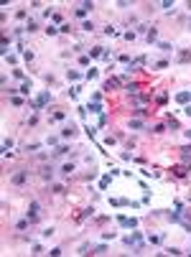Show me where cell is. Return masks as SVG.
<instances>
[{
    "label": "cell",
    "instance_id": "cell-25",
    "mask_svg": "<svg viewBox=\"0 0 191 257\" xmlns=\"http://www.w3.org/2000/svg\"><path fill=\"white\" fill-rule=\"evenodd\" d=\"M10 102H13V105H15V107H23V105H26V102H23V100H21V97H10Z\"/></svg>",
    "mask_w": 191,
    "mask_h": 257
},
{
    "label": "cell",
    "instance_id": "cell-9",
    "mask_svg": "<svg viewBox=\"0 0 191 257\" xmlns=\"http://www.w3.org/2000/svg\"><path fill=\"white\" fill-rule=\"evenodd\" d=\"M41 178H46V181L54 178V168H51V166H44V168H41Z\"/></svg>",
    "mask_w": 191,
    "mask_h": 257
},
{
    "label": "cell",
    "instance_id": "cell-41",
    "mask_svg": "<svg viewBox=\"0 0 191 257\" xmlns=\"http://www.w3.org/2000/svg\"><path fill=\"white\" fill-rule=\"evenodd\" d=\"M186 137H188V140H191V130H186Z\"/></svg>",
    "mask_w": 191,
    "mask_h": 257
},
{
    "label": "cell",
    "instance_id": "cell-19",
    "mask_svg": "<svg viewBox=\"0 0 191 257\" xmlns=\"http://www.w3.org/2000/svg\"><path fill=\"white\" fill-rule=\"evenodd\" d=\"M74 168H76V166H74V163H64V166H61V168H59V171H61V173H64V176H69V173H71V171H74Z\"/></svg>",
    "mask_w": 191,
    "mask_h": 257
},
{
    "label": "cell",
    "instance_id": "cell-42",
    "mask_svg": "<svg viewBox=\"0 0 191 257\" xmlns=\"http://www.w3.org/2000/svg\"><path fill=\"white\" fill-rule=\"evenodd\" d=\"M188 26H191V21H188Z\"/></svg>",
    "mask_w": 191,
    "mask_h": 257
},
{
    "label": "cell",
    "instance_id": "cell-7",
    "mask_svg": "<svg viewBox=\"0 0 191 257\" xmlns=\"http://www.w3.org/2000/svg\"><path fill=\"white\" fill-rule=\"evenodd\" d=\"M36 102H38V107L44 110V105H46V102H51V94H49V92H41V94H38V100H36Z\"/></svg>",
    "mask_w": 191,
    "mask_h": 257
},
{
    "label": "cell",
    "instance_id": "cell-5",
    "mask_svg": "<svg viewBox=\"0 0 191 257\" xmlns=\"http://www.w3.org/2000/svg\"><path fill=\"white\" fill-rule=\"evenodd\" d=\"M186 173H188V163H183V166H176V168H173V176H176V178H186Z\"/></svg>",
    "mask_w": 191,
    "mask_h": 257
},
{
    "label": "cell",
    "instance_id": "cell-28",
    "mask_svg": "<svg viewBox=\"0 0 191 257\" xmlns=\"http://www.w3.org/2000/svg\"><path fill=\"white\" fill-rule=\"evenodd\" d=\"M130 127H132V130H140L143 122H140V120H130Z\"/></svg>",
    "mask_w": 191,
    "mask_h": 257
},
{
    "label": "cell",
    "instance_id": "cell-21",
    "mask_svg": "<svg viewBox=\"0 0 191 257\" xmlns=\"http://www.w3.org/2000/svg\"><path fill=\"white\" fill-rule=\"evenodd\" d=\"M156 38H158V31H156V28H150V31H148V41H150V44H156Z\"/></svg>",
    "mask_w": 191,
    "mask_h": 257
},
{
    "label": "cell",
    "instance_id": "cell-14",
    "mask_svg": "<svg viewBox=\"0 0 191 257\" xmlns=\"http://www.w3.org/2000/svg\"><path fill=\"white\" fill-rule=\"evenodd\" d=\"M102 54H105L102 46H92V49H89V56H92V59H97V56H102Z\"/></svg>",
    "mask_w": 191,
    "mask_h": 257
},
{
    "label": "cell",
    "instance_id": "cell-26",
    "mask_svg": "<svg viewBox=\"0 0 191 257\" xmlns=\"http://www.w3.org/2000/svg\"><path fill=\"white\" fill-rule=\"evenodd\" d=\"M79 76H82L79 71H74V69H69V79H71V82H76V79H79Z\"/></svg>",
    "mask_w": 191,
    "mask_h": 257
},
{
    "label": "cell",
    "instance_id": "cell-32",
    "mask_svg": "<svg viewBox=\"0 0 191 257\" xmlns=\"http://www.w3.org/2000/svg\"><path fill=\"white\" fill-rule=\"evenodd\" d=\"M161 8H166V10H173V3H171V0H163V3H161Z\"/></svg>",
    "mask_w": 191,
    "mask_h": 257
},
{
    "label": "cell",
    "instance_id": "cell-35",
    "mask_svg": "<svg viewBox=\"0 0 191 257\" xmlns=\"http://www.w3.org/2000/svg\"><path fill=\"white\" fill-rule=\"evenodd\" d=\"M46 33H49V36H56V33H59V28H56V26H49Z\"/></svg>",
    "mask_w": 191,
    "mask_h": 257
},
{
    "label": "cell",
    "instance_id": "cell-11",
    "mask_svg": "<svg viewBox=\"0 0 191 257\" xmlns=\"http://www.w3.org/2000/svg\"><path fill=\"white\" fill-rule=\"evenodd\" d=\"M31 89H33V84H31V79H28V82H23L21 87H18V92H21V94H26V97L31 94Z\"/></svg>",
    "mask_w": 191,
    "mask_h": 257
},
{
    "label": "cell",
    "instance_id": "cell-13",
    "mask_svg": "<svg viewBox=\"0 0 191 257\" xmlns=\"http://www.w3.org/2000/svg\"><path fill=\"white\" fill-rule=\"evenodd\" d=\"M66 153H69V145H59L51 155H54V158H61V155H66Z\"/></svg>",
    "mask_w": 191,
    "mask_h": 257
},
{
    "label": "cell",
    "instance_id": "cell-1",
    "mask_svg": "<svg viewBox=\"0 0 191 257\" xmlns=\"http://www.w3.org/2000/svg\"><path fill=\"white\" fill-rule=\"evenodd\" d=\"M122 242H125L127 247H132L135 252H140V249H143V234H140V232H130Z\"/></svg>",
    "mask_w": 191,
    "mask_h": 257
},
{
    "label": "cell",
    "instance_id": "cell-23",
    "mask_svg": "<svg viewBox=\"0 0 191 257\" xmlns=\"http://www.w3.org/2000/svg\"><path fill=\"white\" fill-rule=\"evenodd\" d=\"M74 15H76V18H84V15H87V8H84V5H79V8L74 10Z\"/></svg>",
    "mask_w": 191,
    "mask_h": 257
},
{
    "label": "cell",
    "instance_id": "cell-20",
    "mask_svg": "<svg viewBox=\"0 0 191 257\" xmlns=\"http://www.w3.org/2000/svg\"><path fill=\"white\" fill-rule=\"evenodd\" d=\"M51 120H54V122H59V120H64V112H61V110H56V112H51Z\"/></svg>",
    "mask_w": 191,
    "mask_h": 257
},
{
    "label": "cell",
    "instance_id": "cell-15",
    "mask_svg": "<svg viewBox=\"0 0 191 257\" xmlns=\"http://www.w3.org/2000/svg\"><path fill=\"white\" fill-rule=\"evenodd\" d=\"M191 61V51H178V64H186Z\"/></svg>",
    "mask_w": 191,
    "mask_h": 257
},
{
    "label": "cell",
    "instance_id": "cell-16",
    "mask_svg": "<svg viewBox=\"0 0 191 257\" xmlns=\"http://www.w3.org/2000/svg\"><path fill=\"white\" fill-rule=\"evenodd\" d=\"M87 110H89V112H94V115H102V105H100V102H92V105H87Z\"/></svg>",
    "mask_w": 191,
    "mask_h": 257
},
{
    "label": "cell",
    "instance_id": "cell-22",
    "mask_svg": "<svg viewBox=\"0 0 191 257\" xmlns=\"http://www.w3.org/2000/svg\"><path fill=\"white\" fill-rule=\"evenodd\" d=\"M26 31H28V33H33V31H38V23L33 21V18H31V21H28V26H26Z\"/></svg>",
    "mask_w": 191,
    "mask_h": 257
},
{
    "label": "cell",
    "instance_id": "cell-30",
    "mask_svg": "<svg viewBox=\"0 0 191 257\" xmlns=\"http://www.w3.org/2000/svg\"><path fill=\"white\" fill-rule=\"evenodd\" d=\"M107 183H110V176H105V178L100 181V191H105V188H107Z\"/></svg>",
    "mask_w": 191,
    "mask_h": 257
},
{
    "label": "cell",
    "instance_id": "cell-18",
    "mask_svg": "<svg viewBox=\"0 0 191 257\" xmlns=\"http://www.w3.org/2000/svg\"><path fill=\"white\" fill-rule=\"evenodd\" d=\"M115 87H120V79H107V82H105V89H107V92L115 89Z\"/></svg>",
    "mask_w": 191,
    "mask_h": 257
},
{
    "label": "cell",
    "instance_id": "cell-34",
    "mask_svg": "<svg viewBox=\"0 0 191 257\" xmlns=\"http://www.w3.org/2000/svg\"><path fill=\"white\" fill-rule=\"evenodd\" d=\"M166 252H168V254H183V252H181V249H178V247H168V249H166Z\"/></svg>",
    "mask_w": 191,
    "mask_h": 257
},
{
    "label": "cell",
    "instance_id": "cell-17",
    "mask_svg": "<svg viewBox=\"0 0 191 257\" xmlns=\"http://www.w3.org/2000/svg\"><path fill=\"white\" fill-rule=\"evenodd\" d=\"M148 242L150 244H161L163 242V234H148Z\"/></svg>",
    "mask_w": 191,
    "mask_h": 257
},
{
    "label": "cell",
    "instance_id": "cell-29",
    "mask_svg": "<svg viewBox=\"0 0 191 257\" xmlns=\"http://www.w3.org/2000/svg\"><path fill=\"white\" fill-rule=\"evenodd\" d=\"M156 69H168V61H166V59H161V61H156Z\"/></svg>",
    "mask_w": 191,
    "mask_h": 257
},
{
    "label": "cell",
    "instance_id": "cell-37",
    "mask_svg": "<svg viewBox=\"0 0 191 257\" xmlns=\"http://www.w3.org/2000/svg\"><path fill=\"white\" fill-rule=\"evenodd\" d=\"M163 130H166V127H163V125H153V132H156V135H161V132H163Z\"/></svg>",
    "mask_w": 191,
    "mask_h": 257
},
{
    "label": "cell",
    "instance_id": "cell-10",
    "mask_svg": "<svg viewBox=\"0 0 191 257\" xmlns=\"http://www.w3.org/2000/svg\"><path fill=\"white\" fill-rule=\"evenodd\" d=\"M31 224H33V222H31V219H28V216H26V219H21V222H18V224H15V229H18V232H26V229H28Z\"/></svg>",
    "mask_w": 191,
    "mask_h": 257
},
{
    "label": "cell",
    "instance_id": "cell-27",
    "mask_svg": "<svg viewBox=\"0 0 191 257\" xmlns=\"http://www.w3.org/2000/svg\"><path fill=\"white\" fill-rule=\"evenodd\" d=\"M89 59H92V56H87V54H82V56H79V64H82V66H87V64H89Z\"/></svg>",
    "mask_w": 191,
    "mask_h": 257
},
{
    "label": "cell",
    "instance_id": "cell-2",
    "mask_svg": "<svg viewBox=\"0 0 191 257\" xmlns=\"http://www.w3.org/2000/svg\"><path fill=\"white\" fill-rule=\"evenodd\" d=\"M26 181H28V171H26V168H18V171L10 176V183H13V186H23Z\"/></svg>",
    "mask_w": 191,
    "mask_h": 257
},
{
    "label": "cell",
    "instance_id": "cell-33",
    "mask_svg": "<svg viewBox=\"0 0 191 257\" xmlns=\"http://www.w3.org/2000/svg\"><path fill=\"white\" fill-rule=\"evenodd\" d=\"M41 252H44L41 244H33V247H31V254H41Z\"/></svg>",
    "mask_w": 191,
    "mask_h": 257
},
{
    "label": "cell",
    "instance_id": "cell-24",
    "mask_svg": "<svg viewBox=\"0 0 191 257\" xmlns=\"http://www.w3.org/2000/svg\"><path fill=\"white\" fill-rule=\"evenodd\" d=\"M51 193H64V186H61V183H54V186H51Z\"/></svg>",
    "mask_w": 191,
    "mask_h": 257
},
{
    "label": "cell",
    "instance_id": "cell-3",
    "mask_svg": "<svg viewBox=\"0 0 191 257\" xmlns=\"http://www.w3.org/2000/svg\"><path fill=\"white\" fill-rule=\"evenodd\" d=\"M38 214H41V204H38V201H31V204H28V211H26V216H28L31 222H36V219H38Z\"/></svg>",
    "mask_w": 191,
    "mask_h": 257
},
{
    "label": "cell",
    "instance_id": "cell-4",
    "mask_svg": "<svg viewBox=\"0 0 191 257\" xmlns=\"http://www.w3.org/2000/svg\"><path fill=\"white\" fill-rule=\"evenodd\" d=\"M117 222H120V227H125V229H135V227H138V219H132V216H117Z\"/></svg>",
    "mask_w": 191,
    "mask_h": 257
},
{
    "label": "cell",
    "instance_id": "cell-6",
    "mask_svg": "<svg viewBox=\"0 0 191 257\" xmlns=\"http://www.w3.org/2000/svg\"><path fill=\"white\" fill-rule=\"evenodd\" d=\"M176 102H178V105H188V102H191V92H178V94H176Z\"/></svg>",
    "mask_w": 191,
    "mask_h": 257
},
{
    "label": "cell",
    "instance_id": "cell-12",
    "mask_svg": "<svg viewBox=\"0 0 191 257\" xmlns=\"http://www.w3.org/2000/svg\"><path fill=\"white\" fill-rule=\"evenodd\" d=\"M138 89H140V84H138V82H130V84H125V92H127V94H138Z\"/></svg>",
    "mask_w": 191,
    "mask_h": 257
},
{
    "label": "cell",
    "instance_id": "cell-40",
    "mask_svg": "<svg viewBox=\"0 0 191 257\" xmlns=\"http://www.w3.org/2000/svg\"><path fill=\"white\" fill-rule=\"evenodd\" d=\"M183 112H186V115L191 117V105H186V110H183Z\"/></svg>",
    "mask_w": 191,
    "mask_h": 257
},
{
    "label": "cell",
    "instance_id": "cell-39",
    "mask_svg": "<svg viewBox=\"0 0 191 257\" xmlns=\"http://www.w3.org/2000/svg\"><path fill=\"white\" fill-rule=\"evenodd\" d=\"M135 115H138V117H145V115H148V110H143V107H138V110H135Z\"/></svg>",
    "mask_w": 191,
    "mask_h": 257
},
{
    "label": "cell",
    "instance_id": "cell-38",
    "mask_svg": "<svg viewBox=\"0 0 191 257\" xmlns=\"http://www.w3.org/2000/svg\"><path fill=\"white\" fill-rule=\"evenodd\" d=\"M82 28H84V31H92L94 26H92V21H84V23H82Z\"/></svg>",
    "mask_w": 191,
    "mask_h": 257
},
{
    "label": "cell",
    "instance_id": "cell-36",
    "mask_svg": "<svg viewBox=\"0 0 191 257\" xmlns=\"http://www.w3.org/2000/svg\"><path fill=\"white\" fill-rule=\"evenodd\" d=\"M49 145H56V143H59V137H56V135H49V140H46Z\"/></svg>",
    "mask_w": 191,
    "mask_h": 257
},
{
    "label": "cell",
    "instance_id": "cell-8",
    "mask_svg": "<svg viewBox=\"0 0 191 257\" xmlns=\"http://www.w3.org/2000/svg\"><path fill=\"white\" fill-rule=\"evenodd\" d=\"M74 132H76V125H74V122H69V125H64V130H61V135H64V137H71Z\"/></svg>",
    "mask_w": 191,
    "mask_h": 257
},
{
    "label": "cell",
    "instance_id": "cell-31",
    "mask_svg": "<svg viewBox=\"0 0 191 257\" xmlns=\"http://www.w3.org/2000/svg\"><path fill=\"white\" fill-rule=\"evenodd\" d=\"M158 49H161V51H171L173 46H171V44H166V41H161V44H158Z\"/></svg>",
    "mask_w": 191,
    "mask_h": 257
}]
</instances>
